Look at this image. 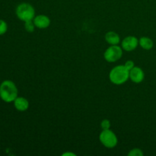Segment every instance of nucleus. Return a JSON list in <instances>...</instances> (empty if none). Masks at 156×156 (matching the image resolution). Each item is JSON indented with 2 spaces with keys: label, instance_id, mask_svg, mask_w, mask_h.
Wrapping results in <instances>:
<instances>
[{
  "label": "nucleus",
  "instance_id": "obj_1",
  "mask_svg": "<svg viewBox=\"0 0 156 156\" xmlns=\"http://www.w3.org/2000/svg\"><path fill=\"white\" fill-rule=\"evenodd\" d=\"M17 86L12 81L5 80L0 85V98L6 103L14 102L18 97Z\"/></svg>",
  "mask_w": 156,
  "mask_h": 156
},
{
  "label": "nucleus",
  "instance_id": "obj_2",
  "mask_svg": "<svg viewBox=\"0 0 156 156\" xmlns=\"http://www.w3.org/2000/svg\"><path fill=\"white\" fill-rule=\"evenodd\" d=\"M129 79V71L124 65L117 66L111 70L109 73V79L113 84L120 85L127 82Z\"/></svg>",
  "mask_w": 156,
  "mask_h": 156
},
{
  "label": "nucleus",
  "instance_id": "obj_3",
  "mask_svg": "<svg viewBox=\"0 0 156 156\" xmlns=\"http://www.w3.org/2000/svg\"><path fill=\"white\" fill-rule=\"evenodd\" d=\"M15 14L18 19L25 22L34 18L35 9L30 3L22 2L17 6L15 9Z\"/></svg>",
  "mask_w": 156,
  "mask_h": 156
},
{
  "label": "nucleus",
  "instance_id": "obj_4",
  "mask_svg": "<svg viewBox=\"0 0 156 156\" xmlns=\"http://www.w3.org/2000/svg\"><path fill=\"white\" fill-rule=\"evenodd\" d=\"M99 140L105 147L112 149L117 146L118 139L117 135L111 129H105L101 132L99 135Z\"/></svg>",
  "mask_w": 156,
  "mask_h": 156
},
{
  "label": "nucleus",
  "instance_id": "obj_5",
  "mask_svg": "<svg viewBox=\"0 0 156 156\" xmlns=\"http://www.w3.org/2000/svg\"><path fill=\"white\" fill-rule=\"evenodd\" d=\"M123 56V49L118 45H111L104 53V58L108 62H115Z\"/></svg>",
  "mask_w": 156,
  "mask_h": 156
},
{
  "label": "nucleus",
  "instance_id": "obj_6",
  "mask_svg": "<svg viewBox=\"0 0 156 156\" xmlns=\"http://www.w3.org/2000/svg\"><path fill=\"white\" fill-rule=\"evenodd\" d=\"M139 46V39L135 36H127L122 41L121 47L127 52L133 51Z\"/></svg>",
  "mask_w": 156,
  "mask_h": 156
},
{
  "label": "nucleus",
  "instance_id": "obj_7",
  "mask_svg": "<svg viewBox=\"0 0 156 156\" xmlns=\"http://www.w3.org/2000/svg\"><path fill=\"white\" fill-rule=\"evenodd\" d=\"M129 79L134 83H141L145 79L144 72L140 67L134 66L132 69L129 70Z\"/></svg>",
  "mask_w": 156,
  "mask_h": 156
},
{
  "label": "nucleus",
  "instance_id": "obj_8",
  "mask_svg": "<svg viewBox=\"0 0 156 156\" xmlns=\"http://www.w3.org/2000/svg\"><path fill=\"white\" fill-rule=\"evenodd\" d=\"M33 21L36 27L39 29H46L50 25V18L45 15H35Z\"/></svg>",
  "mask_w": 156,
  "mask_h": 156
},
{
  "label": "nucleus",
  "instance_id": "obj_9",
  "mask_svg": "<svg viewBox=\"0 0 156 156\" xmlns=\"http://www.w3.org/2000/svg\"><path fill=\"white\" fill-rule=\"evenodd\" d=\"M29 101L24 97H17L14 101V106L18 111H26L29 108Z\"/></svg>",
  "mask_w": 156,
  "mask_h": 156
},
{
  "label": "nucleus",
  "instance_id": "obj_10",
  "mask_svg": "<svg viewBox=\"0 0 156 156\" xmlns=\"http://www.w3.org/2000/svg\"><path fill=\"white\" fill-rule=\"evenodd\" d=\"M105 41L110 45H118L120 42V37L114 31H108L105 34Z\"/></svg>",
  "mask_w": 156,
  "mask_h": 156
},
{
  "label": "nucleus",
  "instance_id": "obj_11",
  "mask_svg": "<svg viewBox=\"0 0 156 156\" xmlns=\"http://www.w3.org/2000/svg\"><path fill=\"white\" fill-rule=\"evenodd\" d=\"M139 45L143 50H150L153 47L154 42L151 38L148 37H142L139 40Z\"/></svg>",
  "mask_w": 156,
  "mask_h": 156
},
{
  "label": "nucleus",
  "instance_id": "obj_12",
  "mask_svg": "<svg viewBox=\"0 0 156 156\" xmlns=\"http://www.w3.org/2000/svg\"><path fill=\"white\" fill-rule=\"evenodd\" d=\"M35 27H36V26H35L33 20H30V21H27L24 22V28L29 33H32V32L34 31Z\"/></svg>",
  "mask_w": 156,
  "mask_h": 156
},
{
  "label": "nucleus",
  "instance_id": "obj_13",
  "mask_svg": "<svg viewBox=\"0 0 156 156\" xmlns=\"http://www.w3.org/2000/svg\"><path fill=\"white\" fill-rule=\"evenodd\" d=\"M8 24L4 20L0 19V36L5 34L7 32Z\"/></svg>",
  "mask_w": 156,
  "mask_h": 156
},
{
  "label": "nucleus",
  "instance_id": "obj_14",
  "mask_svg": "<svg viewBox=\"0 0 156 156\" xmlns=\"http://www.w3.org/2000/svg\"><path fill=\"white\" fill-rule=\"evenodd\" d=\"M128 155L129 156H143V152L140 149L135 148V149H133L129 151V153H128Z\"/></svg>",
  "mask_w": 156,
  "mask_h": 156
},
{
  "label": "nucleus",
  "instance_id": "obj_15",
  "mask_svg": "<svg viewBox=\"0 0 156 156\" xmlns=\"http://www.w3.org/2000/svg\"><path fill=\"white\" fill-rule=\"evenodd\" d=\"M101 128L102 129V130H105V129H109L111 128V122L108 119H105V120H102L101 122Z\"/></svg>",
  "mask_w": 156,
  "mask_h": 156
},
{
  "label": "nucleus",
  "instance_id": "obj_16",
  "mask_svg": "<svg viewBox=\"0 0 156 156\" xmlns=\"http://www.w3.org/2000/svg\"><path fill=\"white\" fill-rule=\"evenodd\" d=\"M124 66L126 67V68L129 71V70H131L133 68L134 66H135V63H134L133 61L127 60V61H126V62H125Z\"/></svg>",
  "mask_w": 156,
  "mask_h": 156
},
{
  "label": "nucleus",
  "instance_id": "obj_17",
  "mask_svg": "<svg viewBox=\"0 0 156 156\" xmlns=\"http://www.w3.org/2000/svg\"><path fill=\"white\" fill-rule=\"evenodd\" d=\"M62 156H66H66H69H69H75V155H76V154L73 153V152H65V153L62 154Z\"/></svg>",
  "mask_w": 156,
  "mask_h": 156
}]
</instances>
